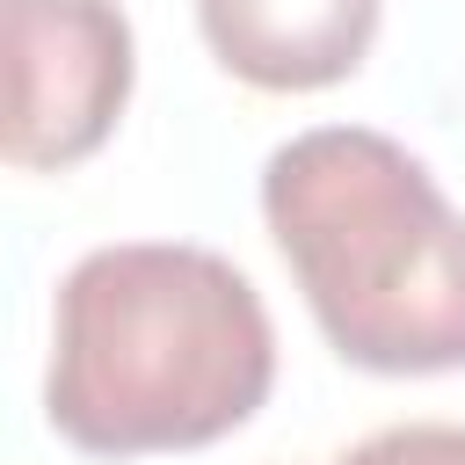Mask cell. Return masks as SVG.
I'll return each mask as SVG.
<instances>
[{"mask_svg":"<svg viewBox=\"0 0 465 465\" xmlns=\"http://www.w3.org/2000/svg\"><path fill=\"white\" fill-rule=\"evenodd\" d=\"M7 22V109L0 153L22 174H65L94 160L131 102V22L116 0H0Z\"/></svg>","mask_w":465,"mask_h":465,"instance_id":"cell-3","label":"cell"},{"mask_svg":"<svg viewBox=\"0 0 465 465\" xmlns=\"http://www.w3.org/2000/svg\"><path fill=\"white\" fill-rule=\"evenodd\" d=\"M385 0H196L211 58L262 94L341 87L378 44Z\"/></svg>","mask_w":465,"mask_h":465,"instance_id":"cell-4","label":"cell"},{"mask_svg":"<svg viewBox=\"0 0 465 465\" xmlns=\"http://www.w3.org/2000/svg\"><path fill=\"white\" fill-rule=\"evenodd\" d=\"M334 465H465V421H400L363 436Z\"/></svg>","mask_w":465,"mask_h":465,"instance_id":"cell-5","label":"cell"},{"mask_svg":"<svg viewBox=\"0 0 465 465\" xmlns=\"http://www.w3.org/2000/svg\"><path fill=\"white\" fill-rule=\"evenodd\" d=\"M276 385L262 291L211 247L116 240L65 269L51 305L44 414L87 458L203 450Z\"/></svg>","mask_w":465,"mask_h":465,"instance_id":"cell-1","label":"cell"},{"mask_svg":"<svg viewBox=\"0 0 465 465\" xmlns=\"http://www.w3.org/2000/svg\"><path fill=\"white\" fill-rule=\"evenodd\" d=\"M262 218L341 363L465 371V211L385 131L320 124L269 153Z\"/></svg>","mask_w":465,"mask_h":465,"instance_id":"cell-2","label":"cell"}]
</instances>
